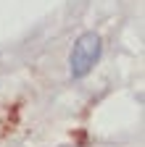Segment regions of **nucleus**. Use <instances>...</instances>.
I'll list each match as a JSON object with an SVG mask.
<instances>
[{
	"instance_id": "f257e3e1",
	"label": "nucleus",
	"mask_w": 145,
	"mask_h": 147,
	"mask_svg": "<svg viewBox=\"0 0 145 147\" xmlns=\"http://www.w3.org/2000/svg\"><path fill=\"white\" fill-rule=\"evenodd\" d=\"M98 58H100V37H98L95 32L82 34L79 40L74 42V47H71V55H69L71 76H74V79L87 76V74L93 71V66L98 63Z\"/></svg>"
}]
</instances>
